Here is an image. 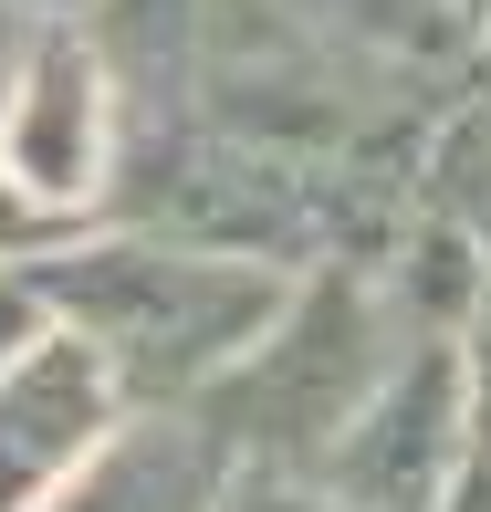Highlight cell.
<instances>
[{"label": "cell", "instance_id": "1", "mask_svg": "<svg viewBox=\"0 0 491 512\" xmlns=\"http://www.w3.org/2000/svg\"><path fill=\"white\" fill-rule=\"evenodd\" d=\"M32 293L74 314V335L105 356L115 387L168 398V387H209L262 345L283 314V272L251 251H209L178 230H126L95 251H53L32 262Z\"/></svg>", "mask_w": 491, "mask_h": 512}, {"label": "cell", "instance_id": "2", "mask_svg": "<svg viewBox=\"0 0 491 512\" xmlns=\"http://www.w3.org/2000/svg\"><path fill=\"white\" fill-rule=\"evenodd\" d=\"M387 366H397V345H387L377 283L324 272V283L303 293L293 314H272L262 345L220 377L209 418H220V439H251V450H272V460H324L345 439V418L377 398Z\"/></svg>", "mask_w": 491, "mask_h": 512}, {"label": "cell", "instance_id": "3", "mask_svg": "<svg viewBox=\"0 0 491 512\" xmlns=\"http://www.w3.org/2000/svg\"><path fill=\"white\" fill-rule=\"evenodd\" d=\"M0 178H21L42 209H84L115 178V63L95 53V32H32V63L0 115Z\"/></svg>", "mask_w": 491, "mask_h": 512}, {"label": "cell", "instance_id": "4", "mask_svg": "<svg viewBox=\"0 0 491 512\" xmlns=\"http://www.w3.org/2000/svg\"><path fill=\"white\" fill-rule=\"evenodd\" d=\"M460 439V356L450 345H418L377 377V398L345 418V439L324 450V471L345 481V512H429L439 471H450Z\"/></svg>", "mask_w": 491, "mask_h": 512}, {"label": "cell", "instance_id": "5", "mask_svg": "<svg viewBox=\"0 0 491 512\" xmlns=\"http://www.w3.org/2000/svg\"><path fill=\"white\" fill-rule=\"evenodd\" d=\"M105 356L74 335V324H42L32 345H21L11 366H0V512H32L42 481H63L84 450L105 439Z\"/></svg>", "mask_w": 491, "mask_h": 512}, {"label": "cell", "instance_id": "6", "mask_svg": "<svg viewBox=\"0 0 491 512\" xmlns=\"http://www.w3.org/2000/svg\"><path fill=\"white\" fill-rule=\"evenodd\" d=\"M209 471H220V439L209 429H136L84 481H63L42 512H199Z\"/></svg>", "mask_w": 491, "mask_h": 512}, {"label": "cell", "instance_id": "7", "mask_svg": "<svg viewBox=\"0 0 491 512\" xmlns=\"http://www.w3.org/2000/svg\"><path fill=\"white\" fill-rule=\"evenodd\" d=\"M293 21H314L335 53L377 63V74H418V63H450L460 53V0H283Z\"/></svg>", "mask_w": 491, "mask_h": 512}, {"label": "cell", "instance_id": "8", "mask_svg": "<svg viewBox=\"0 0 491 512\" xmlns=\"http://www.w3.org/2000/svg\"><path fill=\"white\" fill-rule=\"evenodd\" d=\"M429 168H439V209H450V220L491 251V105H481V115H460V126L439 136Z\"/></svg>", "mask_w": 491, "mask_h": 512}, {"label": "cell", "instance_id": "9", "mask_svg": "<svg viewBox=\"0 0 491 512\" xmlns=\"http://www.w3.org/2000/svg\"><path fill=\"white\" fill-rule=\"evenodd\" d=\"M53 220H63V209H42L21 178H0V251H42V241H53Z\"/></svg>", "mask_w": 491, "mask_h": 512}, {"label": "cell", "instance_id": "10", "mask_svg": "<svg viewBox=\"0 0 491 512\" xmlns=\"http://www.w3.org/2000/svg\"><path fill=\"white\" fill-rule=\"evenodd\" d=\"M32 335H42V293H32V272H0V366H11Z\"/></svg>", "mask_w": 491, "mask_h": 512}, {"label": "cell", "instance_id": "11", "mask_svg": "<svg viewBox=\"0 0 491 512\" xmlns=\"http://www.w3.org/2000/svg\"><path fill=\"white\" fill-rule=\"evenodd\" d=\"M21 63H32V21H21V11H0V115H11V84H21Z\"/></svg>", "mask_w": 491, "mask_h": 512}, {"label": "cell", "instance_id": "12", "mask_svg": "<svg viewBox=\"0 0 491 512\" xmlns=\"http://www.w3.org/2000/svg\"><path fill=\"white\" fill-rule=\"evenodd\" d=\"M0 11H21V21H32V32H53V21H84V11H95V0H0Z\"/></svg>", "mask_w": 491, "mask_h": 512}, {"label": "cell", "instance_id": "13", "mask_svg": "<svg viewBox=\"0 0 491 512\" xmlns=\"http://www.w3.org/2000/svg\"><path fill=\"white\" fill-rule=\"evenodd\" d=\"M230 512H345V502H303V492H241Z\"/></svg>", "mask_w": 491, "mask_h": 512}, {"label": "cell", "instance_id": "14", "mask_svg": "<svg viewBox=\"0 0 491 512\" xmlns=\"http://www.w3.org/2000/svg\"><path fill=\"white\" fill-rule=\"evenodd\" d=\"M481 439H491V293H481Z\"/></svg>", "mask_w": 491, "mask_h": 512}, {"label": "cell", "instance_id": "15", "mask_svg": "<svg viewBox=\"0 0 491 512\" xmlns=\"http://www.w3.org/2000/svg\"><path fill=\"white\" fill-rule=\"evenodd\" d=\"M460 11H491V0H460Z\"/></svg>", "mask_w": 491, "mask_h": 512}]
</instances>
